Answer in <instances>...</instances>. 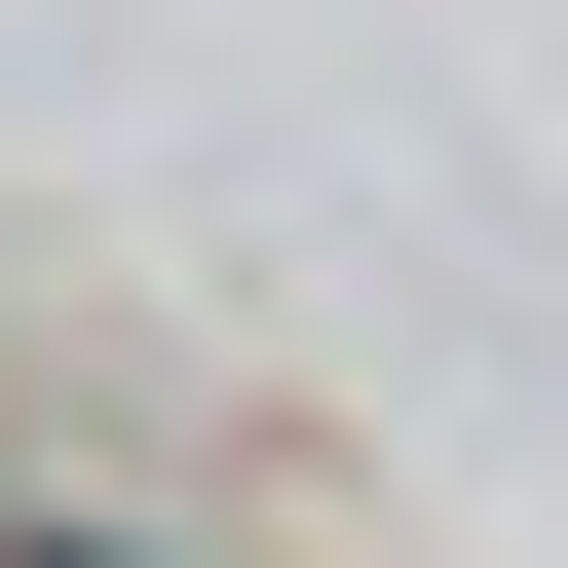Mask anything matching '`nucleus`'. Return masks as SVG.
I'll list each match as a JSON object with an SVG mask.
<instances>
[{"instance_id": "obj_1", "label": "nucleus", "mask_w": 568, "mask_h": 568, "mask_svg": "<svg viewBox=\"0 0 568 568\" xmlns=\"http://www.w3.org/2000/svg\"><path fill=\"white\" fill-rule=\"evenodd\" d=\"M0 568H152V530H0Z\"/></svg>"}]
</instances>
